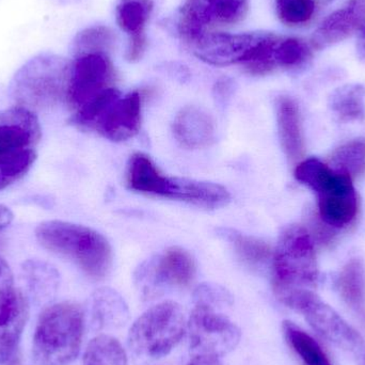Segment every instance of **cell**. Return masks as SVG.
Returning a JSON list of instances; mask_svg holds the SVG:
<instances>
[{
    "mask_svg": "<svg viewBox=\"0 0 365 365\" xmlns=\"http://www.w3.org/2000/svg\"><path fill=\"white\" fill-rule=\"evenodd\" d=\"M36 237L43 248L74 262L90 278L100 280L110 269V245L91 227L61 220L44 221L36 227Z\"/></svg>",
    "mask_w": 365,
    "mask_h": 365,
    "instance_id": "cell-1",
    "label": "cell"
},
{
    "mask_svg": "<svg viewBox=\"0 0 365 365\" xmlns=\"http://www.w3.org/2000/svg\"><path fill=\"white\" fill-rule=\"evenodd\" d=\"M70 73V60L56 53H38L15 73L11 96L17 106L34 113L49 110L66 102Z\"/></svg>",
    "mask_w": 365,
    "mask_h": 365,
    "instance_id": "cell-2",
    "label": "cell"
},
{
    "mask_svg": "<svg viewBox=\"0 0 365 365\" xmlns=\"http://www.w3.org/2000/svg\"><path fill=\"white\" fill-rule=\"evenodd\" d=\"M126 182L137 192L186 202L210 210L223 207L230 201L229 191L221 185L167 177L143 153H136L130 158Z\"/></svg>",
    "mask_w": 365,
    "mask_h": 365,
    "instance_id": "cell-3",
    "label": "cell"
},
{
    "mask_svg": "<svg viewBox=\"0 0 365 365\" xmlns=\"http://www.w3.org/2000/svg\"><path fill=\"white\" fill-rule=\"evenodd\" d=\"M85 314L75 302L47 307L38 317L32 342V354L38 365H68L81 349Z\"/></svg>",
    "mask_w": 365,
    "mask_h": 365,
    "instance_id": "cell-4",
    "label": "cell"
},
{
    "mask_svg": "<svg viewBox=\"0 0 365 365\" xmlns=\"http://www.w3.org/2000/svg\"><path fill=\"white\" fill-rule=\"evenodd\" d=\"M295 178L317 193L319 217L330 227L342 229L355 221L359 201L351 178L336 173L317 158L300 162Z\"/></svg>",
    "mask_w": 365,
    "mask_h": 365,
    "instance_id": "cell-5",
    "label": "cell"
},
{
    "mask_svg": "<svg viewBox=\"0 0 365 365\" xmlns=\"http://www.w3.org/2000/svg\"><path fill=\"white\" fill-rule=\"evenodd\" d=\"M319 281L314 240L307 227L294 225L281 234L272 261V287L277 297L312 289Z\"/></svg>",
    "mask_w": 365,
    "mask_h": 365,
    "instance_id": "cell-6",
    "label": "cell"
},
{
    "mask_svg": "<svg viewBox=\"0 0 365 365\" xmlns=\"http://www.w3.org/2000/svg\"><path fill=\"white\" fill-rule=\"evenodd\" d=\"M143 100L141 92L121 96L119 90H115L74 113L70 122L111 141L128 140L140 130Z\"/></svg>",
    "mask_w": 365,
    "mask_h": 365,
    "instance_id": "cell-7",
    "label": "cell"
},
{
    "mask_svg": "<svg viewBox=\"0 0 365 365\" xmlns=\"http://www.w3.org/2000/svg\"><path fill=\"white\" fill-rule=\"evenodd\" d=\"M186 330V317L181 306L175 302H160L133 324L128 345L139 357L160 359L181 342Z\"/></svg>",
    "mask_w": 365,
    "mask_h": 365,
    "instance_id": "cell-8",
    "label": "cell"
},
{
    "mask_svg": "<svg viewBox=\"0 0 365 365\" xmlns=\"http://www.w3.org/2000/svg\"><path fill=\"white\" fill-rule=\"evenodd\" d=\"M248 10L249 0H185L178 11V34L191 45L218 28L240 23Z\"/></svg>",
    "mask_w": 365,
    "mask_h": 365,
    "instance_id": "cell-9",
    "label": "cell"
},
{
    "mask_svg": "<svg viewBox=\"0 0 365 365\" xmlns=\"http://www.w3.org/2000/svg\"><path fill=\"white\" fill-rule=\"evenodd\" d=\"M187 330L193 356L222 357L235 349L242 336L238 326L225 313L201 304H195Z\"/></svg>",
    "mask_w": 365,
    "mask_h": 365,
    "instance_id": "cell-10",
    "label": "cell"
},
{
    "mask_svg": "<svg viewBox=\"0 0 365 365\" xmlns=\"http://www.w3.org/2000/svg\"><path fill=\"white\" fill-rule=\"evenodd\" d=\"M278 299L302 313L313 329L330 342L351 351H359L364 347L362 336L331 307L322 302L312 289L289 292Z\"/></svg>",
    "mask_w": 365,
    "mask_h": 365,
    "instance_id": "cell-11",
    "label": "cell"
},
{
    "mask_svg": "<svg viewBox=\"0 0 365 365\" xmlns=\"http://www.w3.org/2000/svg\"><path fill=\"white\" fill-rule=\"evenodd\" d=\"M115 70L106 53H86L71 61L66 103L77 111L115 88Z\"/></svg>",
    "mask_w": 365,
    "mask_h": 365,
    "instance_id": "cell-12",
    "label": "cell"
},
{
    "mask_svg": "<svg viewBox=\"0 0 365 365\" xmlns=\"http://www.w3.org/2000/svg\"><path fill=\"white\" fill-rule=\"evenodd\" d=\"M266 31L225 34L210 32L191 44L197 59L215 66L242 64L253 53Z\"/></svg>",
    "mask_w": 365,
    "mask_h": 365,
    "instance_id": "cell-13",
    "label": "cell"
},
{
    "mask_svg": "<svg viewBox=\"0 0 365 365\" xmlns=\"http://www.w3.org/2000/svg\"><path fill=\"white\" fill-rule=\"evenodd\" d=\"M42 137L36 113L21 106L0 111V158L34 149Z\"/></svg>",
    "mask_w": 365,
    "mask_h": 365,
    "instance_id": "cell-14",
    "label": "cell"
},
{
    "mask_svg": "<svg viewBox=\"0 0 365 365\" xmlns=\"http://www.w3.org/2000/svg\"><path fill=\"white\" fill-rule=\"evenodd\" d=\"M364 27L365 0H349L319 25L313 34L311 45L321 51L343 42Z\"/></svg>",
    "mask_w": 365,
    "mask_h": 365,
    "instance_id": "cell-15",
    "label": "cell"
},
{
    "mask_svg": "<svg viewBox=\"0 0 365 365\" xmlns=\"http://www.w3.org/2000/svg\"><path fill=\"white\" fill-rule=\"evenodd\" d=\"M29 319V302L14 287L0 289V346L17 347Z\"/></svg>",
    "mask_w": 365,
    "mask_h": 365,
    "instance_id": "cell-16",
    "label": "cell"
},
{
    "mask_svg": "<svg viewBox=\"0 0 365 365\" xmlns=\"http://www.w3.org/2000/svg\"><path fill=\"white\" fill-rule=\"evenodd\" d=\"M173 134L188 149H202L212 145L215 139L212 118L195 106L182 108L173 122Z\"/></svg>",
    "mask_w": 365,
    "mask_h": 365,
    "instance_id": "cell-17",
    "label": "cell"
},
{
    "mask_svg": "<svg viewBox=\"0 0 365 365\" xmlns=\"http://www.w3.org/2000/svg\"><path fill=\"white\" fill-rule=\"evenodd\" d=\"M276 107L277 124L283 151L292 163L298 162L304 153L302 118L298 105L289 96H280Z\"/></svg>",
    "mask_w": 365,
    "mask_h": 365,
    "instance_id": "cell-18",
    "label": "cell"
},
{
    "mask_svg": "<svg viewBox=\"0 0 365 365\" xmlns=\"http://www.w3.org/2000/svg\"><path fill=\"white\" fill-rule=\"evenodd\" d=\"M195 262L188 251L173 247L165 251L154 270L156 284L165 287H188L195 280Z\"/></svg>",
    "mask_w": 365,
    "mask_h": 365,
    "instance_id": "cell-19",
    "label": "cell"
},
{
    "mask_svg": "<svg viewBox=\"0 0 365 365\" xmlns=\"http://www.w3.org/2000/svg\"><path fill=\"white\" fill-rule=\"evenodd\" d=\"M336 285L343 302L365 326V268L361 259H351L339 274Z\"/></svg>",
    "mask_w": 365,
    "mask_h": 365,
    "instance_id": "cell-20",
    "label": "cell"
},
{
    "mask_svg": "<svg viewBox=\"0 0 365 365\" xmlns=\"http://www.w3.org/2000/svg\"><path fill=\"white\" fill-rule=\"evenodd\" d=\"M153 0H118L115 19L128 38L147 36L145 27L153 12Z\"/></svg>",
    "mask_w": 365,
    "mask_h": 365,
    "instance_id": "cell-21",
    "label": "cell"
},
{
    "mask_svg": "<svg viewBox=\"0 0 365 365\" xmlns=\"http://www.w3.org/2000/svg\"><path fill=\"white\" fill-rule=\"evenodd\" d=\"M24 279L36 302H45L55 295L59 284L57 270L41 261H27L23 266Z\"/></svg>",
    "mask_w": 365,
    "mask_h": 365,
    "instance_id": "cell-22",
    "label": "cell"
},
{
    "mask_svg": "<svg viewBox=\"0 0 365 365\" xmlns=\"http://www.w3.org/2000/svg\"><path fill=\"white\" fill-rule=\"evenodd\" d=\"M126 321L128 309L120 297L107 291L96 294L91 308V324L96 329L120 327Z\"/></svg>",
    "mask_w": 365,
    "mask_h": 365,
    "instance_id": "cell-23",
    "label": "cell"
},
{
    "mask_svg": "<svg viewBox=\"0 0 365 365\" xmlns=\"http://www.w3.org/2000/svg\"><path fill=\"white\" fill-rule=\"evenodd\" d=\"M330 107L342 121H362L365 118V88L358 83L339 88L331 94Z\"/></svg>",
    "mask_w": 365,
    "mask_h": 365,
    "instance_id": "cell-24",
    "label": "cell"
},
{
    "mask_svg": "<svg viewBox=\"0 0 365 365\" xmlns=\"http://www.w3.org/2000/svg\"><path fill=\"white\" fill-rule=\"evenodd\" d=\"M328 166L336 173L357 179L365 173V138L347 141L332 152Z\"/></svg>",
    "mask_w": 365,
    "mask_h": 365,
    "instance_id": "cell-25",
    "label": "cell"
},
{
    "mask_svg": "<svg viewBox=\"0 0 365 365\" xmlns=\"http://www.w3.org/2000/svg\"><path fill=\"white\" fill-rule=\"evenodd\" d=\"M115 32L106 26H92L75 36L71 45L73 58L86 53H106L115 46Z\"/></svg>",
    "mask_w": 365,
    "mask_h": 365,
    "instance_id": "cell-26",
    "label": "cell"
},
{
    "mask_svg": "<svg viewBox=\"0 0 365 365\" xmlns=\"http://www.w3.org/2000/svg\"><path fill=\"white\" fill-rule=\"evenodd\" d=\"M281 38L282 36L266 31L263 40L259 42L250 57L242 64L245 70L255 76H264L278 70L277 48Z\"/></svg>",
    "mask_w": 365,
    "mask_h": 365,
    "instance_id": "cell-27",
    "label": "cell"
},
{
    "mask_svg": "<svg viewBox=\"0 0 365 365\" xmlns=\"http://www.w3.org/2000/svg\"><path fill=\"white\" fill-rule=\"evenodd\" d=\"M283 331L289 344L307 365H331L319 343L292 322L283 323Z\"/></svg>",
    "mask_w": 365,
    "mask_h": 365,
    "instance_id": "cell-28",
    "label": "cell"
},
{
    "mask_svg": "<svg viewBox=\"0 0 365 365\" xmlns=\"http://www.w3.org/2000/svg\"><path fill=\"white\" fill-rule=\"evenodd\" d=\"M313 47L304 38L282 36L277 48V63L283 70H298L310 62Z\"/></svg>",
    "mask_w": 365,
    "mask_h": 365,
    "instance_id": "cell-29",
    "label": "cell"
},
{
    "mask_svg": "<svg viewBox=\"0 0 365 365\" xmlns=\"http://www.w3.org/2000/svg\"><path fill=\"white\" fill-rule=\"evenodd\" d=\"M36 150L28 149L0 158V190L25 177L36 163Z\"/></svg>",
    "mask_w": 365,
    "mask_h": 365,
    "instance_id": "cell-30",
    "label": "cell"
},
{
    "mask_svg": "<svg viewBox=\"0 0 365 365\" xmlns=\"http://www.w3.org/2000/svg\"><path fill=\"white\" fill-rule=\"evenodd\" d=\"M227 237L233 245L236 255L247 265H262L272 257V249L263 240L236 232H230Z\"/></svg>",
    "mask_w": 365,
    "mask_h": 365,
    "instance_id": "cell-31",
    "label": "cell"
},
{
    "mask_svg": "<svg viewBox=\"0 0 365 365\" xmlns=\"http://www.w3.org/2000/svg\"><path fill=\"white\" fill-rule=\"evenodd\" d=\"M274 6L278 19L289 27L306 25L317 10L314 0H276Z\"/></svg>",
    "mask_w": 365,
    "mask_h": 365,
    "instance_id": "cell-32",
    "label": "cell"
},
{
    "mask_svg": "<svg viewBox=\"0 0 365 365\" xmlns=\"http://www.w3.org/2000/svg\"><path fill=\"white\" fill-rule=\"evenodd\" d=\"M195 304H205L222 310L227 307L232 306V297L227 291L220 287L202 285L195 291Z\"/></svg>",
    "mask_w": 365,
    "mask_h": 365,
    "instance_id": "cell-33",
    "label": "cell"
},
{
    "mask_svg": "<svg viewBox=\"0 0 365 365\" xmlns=\"http://www.w3.org/2000/svg\"><path fill=\"white\" fill-rule=\"evenodd\" d=\"M147 36H135L128 38V49H126L125 58L128 61L137 62L141 60L147 51Z\"/></svg>",
    "mask_w": 365,
    "mask_h": 365,
    "instance_id": "cell-34",
    "label": "cell"
},
{
    "mask_svg": "<svg viewBox=\"0 0 365 365\" xmlns=\"http://www.w3.org/2000/svg\"><path fill=\"white\" fill-rule=\"evenodd\" d=\"M0 365H21V351L19 346H0Z\"/></svg>",
    "mask_w": 365,
    "mask_h": 365,
    "instance_id": "cell-35",
    "label": "cell"
},
{
    "mask_svg": "<svg viewBox=\"0 0 365 365\" xmlns=\"http://www.w3.org/2000/svg\"><path fill=\"white\" fill-rule=\"evenodd\" d=\"M13 287V274L8 262L0 257V289Z\"/></svg>",
    "mask_w": 365,
    "mask_h": 365,
    "instance_id": "cell-36",
    "label": "cell"
},
{
    "mask_svg": "<svg viewBox=\"0 0 365 365\" xmlns=\"http://www.w3.org/2000/svg\"><path fill=\"white\" fill-rule=\"evenodd\" d=\"M187 365H222L214 356L195 355Z\"/></svg>",
    "mask_w": 365,
    "mask_h": 365,
    "instance_id": "cell-37",
    "label": "cell"
},
{
    "mask_svg": "<svg viewBox=\"0 0 365 365\" xmlns=\"http://www.w3.org/2000/svg\"><path fill=\"white\" fill-rule=\"evenodd\" d=\"M14 215L10 208L0 204V231L8 227L12 223Z\"/></svg>",
    "mask_w": 365,
    "mask_h": 365,
    "instance_id": "cell-38",
    "label": "cell"
},
{
    "mask_svg": "<svg viewBox=\"0 0 365 365\" xmlns=\"http://www.w3.org/2000/svg\"><path fill=\"white\" fill-rule=\"evenodd\" d=\"M358 48L365 55V27L361 30V34H360L359 41H358Z\"/></svg>",
    "mask_w": 365,
    "mask_h": 365,
    "instance_id": "cell-39",
    "label": "cell"
}]
</instances>
